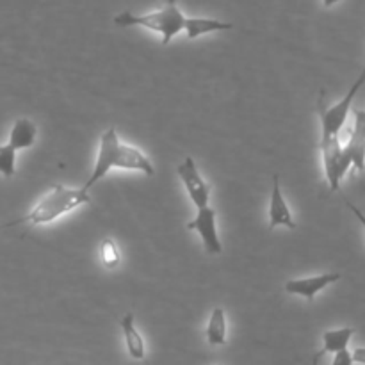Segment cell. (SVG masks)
Segmentation results:
<instances>
[{
	"instance_id": "1",
	"label": "cell",
	"mask_w": 365,
	"mask_h": 365,
	"mask_svg": "<svg viewBox=\"0 0 365 365\" xmlns=\"http://www.w3.org/2000/svg\"><path fill=\"white\" fill-rule=\"evenodd\" d=\"M120 168V170H132V171H141V173L152 177L153 175V164L145 153L139 148L130 145H125L118 138V130L110 127L106 130L100 138L98 146V155H96L95 168H93L91 175H89L88 182L82 187L86 191L93 187L96 182L102 180L110 170Z\"/></svg>"
},
{
	"instance_id": "13",
	"label": "cell",
	"mask_w": 365,
	"mask_h": 365,
	"mask_svg": "<svg viewBox=\"0 0 365 365\" xmlns=\"http://www.w3.org/2000/svg\"><path fill=\"white\" fill-rule=\"evenodd\" d=\"M355 328L344 327V328H335V330H328L323 334V348L319 353L323 355H335L339 351L348 349L349 342H351L353 335H355Z\"/></svg>"
},
{
	"instance_id": "8",
	"label": "cell",
	"mask_w": 365,
	"mask_h": 365,
	"mask_svg": "<svg viewBox=\"0 0 365 365\" xmlns=\"http://www.w3.org/2000/svg\"><path fill=\"white\" fill-rule=\"evenodd\" d=\"M342 278L341 273H323L316 274V277H307V278H296V280L285 282L284 289L285 292L292 296H302L307 302L312 303L314 298L319 294L321 291L328 287V285L335 284Z\"/></svg>"
},
{
	"instance_id": "2",
	"label": "cell",
	"mask_w": 365,
	"mask_h": 365,
	"mask_svg": "<svg viewBox=\"0 0 365 365\" xmlns=\"http://www.w3.org/2000/svg\"><path fill=\"white\" fill-rule=\"evenodd\" d=\"M91 202L89 198V191H86L84 187L71 189L66 187L63 184H56L34 207L31 209V212H27L25 216L18 217V220L11 221L6 227H14V225L21 223H31V225H46L52 223V221L59 220L64 214L71 212L77 207L86 205V203Z\"/></svg>"
},
{
	"instance_id": "17",
	"label": "cell",
	"mask_w": 365,
	"mask_h": 365,
	"mask_svg": "<svg viewBox=\"0 0 365 365\" xmlns=\"http://www.w3.org/2000/svg\"><path fill=\"white\" fill-rule=\"evenodd\" d=\"M330 365H355L353 362V356L349 349H344V351H339L334 355V360H331Z\"/></svg>"
},
{
	"instance_id": "15",
	"label": "cell",
	"mask_w": 365,
	"mask_h": 365,
	"mask_svg": "<svg viewBox=\"0 0 365 365\" xmlns=\"http://www.w3.org/2000/svg\"><path fill=\"white\" fill-rule=\"evenodd\" d=\"M100 255H102V262L107 269H114L120 266L121 262V253L114 239H103L100 245Z\"/></svg>"
},
{
	"instance_id": "18",
	"label": "cell",
	"mask_w": 365,
	"mask_h": 365,
	"mask_svg": "<svg viewBox=\"0 0 365 365\" xmlns=\"http://www.w3.org/2000/svg\"><path fill=\"white\" fill-rule=\"evenodd\" d=\"M346 205H348V209L351 210V212H353V216H355L356 220H359V223L362 225V227H364V230H365V214L362 212V210L359 209V207L355 205V203H351V202H349V200H346Z\"/></svg>"
},
{
	"instance_id": "21",
	"label": "cell",
	"mask_w": 365,
	"mask_h": 365,
	"mask_svg": "<svg viewBox=\"0 0 365 365\" xmlns=\"http://www.w3.org/2000/svg\"><path fill=\"white\" fill-rule=\"evenodd\" d=\"M319 360H321V355H319V353H316V355H314V359H312V365H319Z\"/></svg>"
},
{
	"instance_id": "16",
	"label": "cell",
	"mask_w": 365,
	"mask_h": 365,
	"mask_svg": "<svg viewBox=\"0 0 365 365\" xmlns=\"http://www.w3.org/2000/svg\"><path fill=\"white\" fill-rule=\"evenodd\" d=\"M16 171V150L13 146L0 145V175L11 178Z\"/></svg>"
},
{
	"instance_id": "3",
	"label": "cell",
	"mask_w": 365,
	"mask_h": 365,
	"mask_svg": "<svg viewBox=\"0 0 365 365\" xmlns=\"http://www.w3.org/2000/svg\"><path fill=\"white\" fill-rule=\"evenodd\" d=\"M114 25L118 27H145L148 31L159 32L163 38V45L171 43V39L184 31L185 16L177 6V0H166L159 11L145 14H135L132 11H123V13L114 16Z\"/></svg>"
},
{
	"instance_id": "11",
	"label": "cell",
	"mask_w": 365,
	"mask_h": 365,
	"mask_svg": "<svg viewBox=\"0 0 365 365\" xmlns=\"http://www.w3.org/2000/svg\"><path fill=\"white\" fill-rule=\"evenodd\" d=\"M235 29L234 24L230 21H221L216 18H187L185 16L184 31L189 39H196L203 34H210V32L220 31H232Z\"/></svg>"
},
{
	"instance_id": "7",
	"label": "cell",
	"mask_w": 365,
	"mask_h": 365,
	"mask_svg": "<svg viewBox=\"0 0 365 365\" xmlns=\"http://www.w3.org/2000/svg\"><path fill=\"white\" fill-rule=\"evenodd\" d=\"M187 230L198 232L203 241V246H205V252L209 255H220L223 252V246H221L216 228V210L212 207L198 209L195 220L187 223Z\"/></svg>"
},
{
	"instance_id": "10",
	"label": "cell",
	"mask_w": 365,
	"mask_h": 365,
	"mask_svg": "<svg viewBox=\"0 0 365 365\" xmlns=\"http://www.w3.org/2000/svg\"><path fill=\"white\" fill-rule=\"evenodd\" d=\"M121 331H123L125 346H127V351L130 355V359L138 360V362H145L146 360V348L145 341H143L141 334L135 328L134 323V314L128 312L127 316L121 319Z\"/></svg>"
},
{
	"instance_id": "12",
	"label": "cell",
	"mask_w": 365,
	"mask_h": 365,
	"mask_svg": "<svg viewBox=\"0 0 365 365\" xmlns=\"http://www.w3.org/2000/svg\"><path fill=\"white\" fill-rule=\"evenodd\" d=\"M36 138H38V128L27 118H20V120L14 121L13 128H11L9 141L7 145L13 146L14 150H27L31 148L36 143Z\"/></svg>"
},
{
	"instance_id": "24",
	"label": "cell",
	"mask_w": 365,
	"mask_h": 365,
	"mask_svg": "<svg viewBox=\"0 0 365 365\" xmlns=\"http://www.w3.org/2000/svg\"><path fill=\"white\" fill-rule=\"evenodd\" d=\"M146 365H150V364H146Z\"/></svg>"
},
{
	"instance_id": "6",
	"label": "cell",
	"mask_w": 365,
	"mask_h": 365,
	"mask_svg": "<svg viewBox=\"0 0 365 365\" xmlns=\"http://www.w3.org/2000/svg\"><path fill=\"white\" fill-rule=\"evenodd\" d=\"M342 155L359 173L365 171V110H353V127L346 145H342Z\"/></svg>"
},
{
	"instance_id": "9",
	"label": "cell",
	"mask_w": 365,
	"mask_h": 365,
	"mask_svg": "<svg viewBox=\"0 0 365 365\" xmlns=\"http://www.w3.org/2000/svg\"><path fill=\"white\" fill-rule=\"evenodd\" d=\"M269 230H274L277 227H287L289 230H294L296 223L292 220V212L289 209L287 202L284 198L280 185V177L277 173L273 175V192H271L269 202Z\"/></svg>"
},
{
	"instance_id": "22",
	"label": "cell",
	"mask_w": 365,
	"mask_h": 365,
	"mask_svg": "<svg viewBox=\"0 0 365 365\" xmlns=\"http://www.w3.org/2000/svg\"><path fill=\"white\" fill-rule=\"evenodd\" d=\"M216 365H223V364H216Z\"/></svg>"
},
{
	"instance_id": "14",
	"label": "cell",
	"mask_w": 365,
	"mask_h": 365,
	"mask_svg": "<svg viewBox=\"0 0 365 365\" xmlns=\"http://www.w3.org/2000/svg\"><path fill=\"white\" fill-rule=\"evenodd\" d=\"M207 342L210 346H225L227 344V316L223 309H214L210 314L209 324L205 330Z\"/></svg>"
},
{
	"instance_id": "23",
	"label": "cell",
	"mask_w": 365,
	"mask_h": 365,
	"mask_svg": "<svg viewBox=\"0 0 365 365\" xmlns=\"http://www.w3.org/2000/svg\"><path fill=\"white\" fill-rule=\"evenodd\" d=\"M2 228H4V227H0V230H2Z\"/></svg>"
},
{
	"instance_id": "4",
	"label": "cell",
	"mask_w": 365,
	"mask_h": 365,
	"mask_svg": "<svg viewBox=\"0 0 365 365\" xmlns=\"http://www.w3.org/2000/svg\"><path fill=\"white\" fill-rule=\"evenodd\" d=\"M365 84V68L362 73L356 77L349 91L346 93L344 98L339 100L331 107L324 106V93H321L319 100H317V110H319V120H321V139H335L341 138V132L344 128L346 121H348L349 113H351L353 100H355L356 93L362 89Z\"/></svg>"
},
{
	"instance_id": "5",
	"label": "cell",
	"mask_w": 365,
	"mask_h": 365,
	"mask_svg": "<svg viewBox=\"0 0 365 365\" xmlns=\"http://www.w3.org/2000/svg\"><path fill=\"white\" fill-rule=\"evenodd\" d=\"M177 173L180 177V180L184 182L185 189H187V195L191 198L192 205L196 209H205V207H209L210 187L202 178L198 166H196L195 159L191 155L185 157L184 163L177 168Z\"/></svg>"
},
{
	"instance_id": "19",
	"label": "cell",
	"mask_w": 365,
	"mask_h": 365,
	"mask_svg": "<svg viewBox=\"0 0 365 365\" xmlns=\"http://www.w3.org/2000/svg\"><path fill=\"white\" fill-rule=\"evenodd\" d=\"M351 356H353V362L359 364V365H365V348H355L351 351Z\"/></svg>"
},
{
	"instance_id": "20",
	"label": "cell",
	"mask_w": 365,
	"mask_h": 365,
	"mask_svg": "<svg viewBox=\"0 0 365 365\" xmlns=\"http://www.w3.org/2000/svg\"><path fill=\"white\" fill-rule=\"evenodd\" d=\"M341 0H323V6L324 7H334L335 4H339Z\"/></svg>"
}]
</instances>
